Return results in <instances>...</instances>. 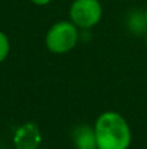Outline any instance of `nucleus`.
Masks as SVG:
<instances>
[{
    "label": "nucleus",
    "mask_w": 147,
    "mask_h": 149,
    "mask_svg": "<svg viewBox=\"0 0 147 149\" xmlns=\"http://www.w3.org/2000/svg\"><path fill=\"white\" fill-rule=\"evenodd\" d=\"M103 7L99 0H73L69 7V20L78 29H91L100 22Z\"/></svg>",
    "instance_id": "3"
},
{
    "label": "nucleus",
    "mask_w": 147,
    "mask_h": 149,
    "mask_svg": "<svg viewBox=\"0 0 147 149\" xmlns=\"http://www.w3.org/2000/svg\"><path fill=\"white\" fill-rule=\"evenodd\" d=\"M41 143V128L34 122H27V123L21 124L13 134L14 149H39Z\"/></svg>",
    "instance_id": "4"
},
{
    "label": "nucleus",
    "mask_w": 147,
    "mask_h": 149,
    "mask_svg": "<svg viewBox=\"0 0 147 149\" xmlns=\"http://www.w3.org/2000/svg\"><path fill=\"white\" fill-rule=\"evenodd\" d=\"M145 16H146V21H147V7H146V9H145Z\"/></svg>",
    "instance_id": "10"
},
{
    "label": "nucleus",
    "mask_w": 147,
    "mask_h": 149,
    "mask_svg": "<svg viewBox=\"0 0 147 149\" xmlns=\"http://www.w3.org/2000/svg\"><path fill=\"white\" fill-rule=\"evenodd\" d=\"M39 149H41V148H39Z\"/></svg>",
    "instance_id": "11"
},
{
    "label": "nucleus",
    "mask_w": 147,
    "mask_h": 149,
    "mask_svg": "<svg viewBox=\"0 0 147 149\" xmlns=\"http://www.w3.org/2000/svg\"><path fill=\"white\" fill-rule=\"evenodd\" d=\"M98 149H129L132 131L126 119L116 111L100 114L94 124Z\"/></svg>",
    "instance_id": "1"
},
{
    "label": "nucleus",
    "mask_w": 147,
    "mask_h": 149,
    "mask_svg": "<svg viewBox=\"0 0 147 149\" xmlns=\"http://www.w3.org/2000/svg\"><path fill=\"white\" fill-rule=\"evenodd\" d=\"M46 47L52 54H67L78 42V28L72 21H57L46 33Z\"/></svg>",
    "instance_id": "2"
},
{
    "label": "nucleus",
    "mask_w": 147,
    "mask_h": 149,
    "mask_svg": "<svg viewBox=\"0 0 147 149\" xmlns=\"http://www.w3.org/2000/svg\"><path fill=\"white\" fill-rule=\"evenodd\" d=\"M72 140L76 149H98L95 130L89 124L76 127L72 134Z\"/></svg>",
    "instance_id": "5"
},
{
    "label": "nucleus",
    "mask_w": 147,
    "mask_h": 149,
    "mask_svg": "<svg viewBox=\"0 0 147 149\" xmlns=\"http://www.w3.org/2000/svg\"><path fill=\"white\" fill-rule=\"evenodd\" d=\"M34 5H38V7H44V5H48L52 0H30Z\"/></svg>",
    "instance_id": "8"
},
{
    "label": "nucleus",
    "mask_w": 147,
    "mask_h": 149,
    "mask_svg": "<svg viewBox=\"0 0 147 149\" xmlns=\"http://www.w3.org/2000/svg\"><path fill=\"white\" fill-rule=\"evenodd\" d=\"M128 24H129L130 30L134 31V33H143V31L146 33L147 31V21H146L145 12L143 13L134 12L133 15H130Z\"/></svg>",
    "instance_id": "6"
},
{
    "label": "nucleus",
    "mask_w": 147,
    "mask_h": 149,
    "mask_svg": "<svg viewBox=\"0 0 147 149\" xmlns=\"http://www.w3.org/2000/svg\"><path fill=\"white\" fill-rule=\"evenodd\" d=\"M10 52V41L4 31L0 30V64L8 58Z\"/></svg>",
    "instance_id": "7"
},
{
    "label": "nucleus",
    "mask_w": 147,
    "mask_h": 149,
    "mask_svg": "<svg viewBox=\"0 0 147 149\" xmlns=\"http://www.w3.org/2000/svg\"><path fill=\"white\" fill-rule=\"evenodd\" d=\"M145 41H146V45H147V31L145 33Z\"/></svg>",
    "instance_id": "9"
}]
</instances>
